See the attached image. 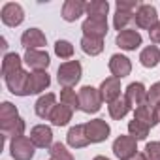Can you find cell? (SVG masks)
Returning a JSON list of instances; mask_svg holds the SVG:
<instances>
[{
	"label": "cell",
	"mask_w": 160,
	"mask_h": 160,
	"mask_svg": "<svg viewBox=\"0 0 160 160\" xmlns=\"http://www.w3.org/2000/svg\"><path fill=\"white\" fill-rule=\"evenodd\" d=\"M85 10H87V4L83 0H66L62 6V19L68 23H73L83 15Z\"/></svg>",
	"instance_id": "ac0fdd59"
},
{
	"label": "cell",
	"mask_w": 160,
	"mask_h": 160,
	"mask_svg": "<svg viewBox=\"0 0 160 160\" xmlns=\"http://www.w3.org/2000/svg\"><path fill=\"white\" fill-rule=\"evenodd\" d=\"M138 141L132 136H119L113 141V152L119 160H130L132 156H136L138 152Z\"/></svg>",
	"instance_id": "52a82bcc"
},
{
	"label": "cell",
	"mask_w": 160,
	"mask_h": 160,
	"mask_svg": "<svg viewBox=\"0 0 160 160\" xmlns=\"http://www.w3.org/2000/svg\"><path fill=\"white\" fill-rule=\"evenodd\" d=\"M143 154H145L147 160H160V141H151V143H147Z\"/></svg>",
	"instance_id": "d6a6232c"
},
{
	"label": "cell",
	"mask_w": 160,
	"mask_h": 160,
	"mask_svg": "<svg viewBox=\"0 0 160 160\" xmlns=\"http://www.w3.org/2000/svg\"><path fill=\"white\" fill-rule=\"evenodd\" d=\"M34 149L36 145L30 141V138L21 136V138H13L10 141V154L15 160H32L34 156Z\"/></svg>",
	"instance_id": "5b68a950"
},
{
	"label": "cell",
	"mask_w": 160,
	"mask_h": 160,
	"mask_svg": "<svg viewBox=\"0 0 160 160\" xmlns=\"http://www.w3.org/2000/svg\"><path fill=\"white\" fill-rule=\"evenodd\" d=\"M30 141L40 149H51L53 145V130L45 124H38L30 130Z\"/></svg>",
	"instance_id": "5bb4252c"
},
{
	"label": "cell",
	"mask_w": 160,
	"mask_h": 160,
	"mask_svg": "<svg viewBox=\"0 0 160 160\" xmlns=\"http://www.w3.org/2000/svg\"><path fill=\"white\" fill-rule=\"evenodd\" d=\"M0 130L4 138L12 139L25 134V121L19 117V111L12 102H2L0 106Z\"/></svg>",
	"instance_id": "7a4b0ae2"
},
{
	"label": "cell",
	"mask_w": 160,
	"mask_h": 160,
	"mask_svg": "<svg viewBox=\"0 0 160 160\" xmlns=\"http://www.w3.org/2000/svg\"><path fill=\"white\" fill-rule=\"evenodd\" d=\"M128 132H130V136L136 139V141H141V139H145L147 138V134H149V126H145L143 122H139V121H130L128 122Z\"/></svg>",
	"instance_id": "f1b7e54d"
},
{
	"label": "cell",
	"mask_w": 160,
	"mask_h": 160,
	"mask_svg": "<svg viewBox=\"0 0 160 160\" xmlns=\"http://www.w3.org/2000/svg\"><path fill=\"white\" fill-rule=\"evenodd\" d=\"M81 30H83V36H87V38L104 40L108 34V19L106 17H87Z\"/></svg>",
	"instance_id": "9c48e42d"
},
{
	"label": "cell",
	"mask_w": 160,
	"mask_h": 160,
	"mask_svg": "<svg viewBox=\"0 0 160 160\" xmlns=\"http://www.w3.org/2000/svg\"><path fill=\"white\" fill-rule=\"evenodd\" d=\"M108 109H109L111 119L121 121V119H122V117H126V113L130 111V106L126 104V100H124V98H117L115 102H111V104L108 106Z\"/></svg>",
	"instance_id": "83f0119b"
},
{
	"label": "cell",
	"mask_w": 160,
	"mask_h": 160,
	"mask_svg": "<svg viewBox=\"0 0 160 160\" xmlns=\"http://www.w3.org/2000/svg\"><path fill=\"white\" fill-rule=\"evenodd\" d=\"M81 49H83V53H87V55H91V57H96V55H100V53L104 51V40L83 36V40H81Z\"/></svg>",
	"instance_id": "d4e9b609"
},
{
	"label": "cell",
	"mask_w": 160,
	"mask_h": 160,
	"mask_svg": "<svg viewBox=\"0 0 160 160\" xmlns=\"http://www.w3.org/2000/svg\"><path fill=\"white\" fill-rule=\"evenodd\" d=\"M0 19L6 27H19L25 21V12L21 8V4L17 2H8L2 6V12H0Z\"/></svg>",
	"instance_id": "30bf717a"
},
{
	"label": "cell",
	"mask_w": 160,
	"mask_h": 160,
	"mask_svg": "<svg viewBox=\"0 0 160 160\" xmlns=\"http://www.w3.org/2000/svg\"><path fill=\"white\" fill-rule=\"evenodd\" d=\"M60 104H66L72 109H79V94H75L73 89H62L60 91Z\"/></svg>",
	"instance_id": "4dcf8cb0"
},
{
	"label": "cell",
	"mask_w": 160,
	"mask_h": 160,
	"mask_svg": "<svg viewBox=\"0 0 160 160\" xmlns=\"http://www.w3.org/2000/svg\"><path fill=\"white\" fill-rule=\"evenodd\" d=\"M55 106H57V96L53 92H47V94H43V96L38 98L34 109H36V115L40 119H49L51 113H53V109H55Z\"/></svg>",
	"instance_id": "44dd1931"
},
{
	"label": "cell",
	"mask_w": 160,
	"mask_h": 160,
	"mask_svg": "<svg viewBox=\"0 0 160 160\" xmlns=\"http://www.w3.org/2000/svg\"><path fill=\"white\" fill-rule=\"evenodd\" d=\"M85 134H87L91 143H100V141H106L109 138L111 128L104 119H92V121L85 122Z\"/></svg>",
	"instance_id": "8992f818"
},
{
	"label": "cell",
	"mask_w": 160,
	"mask_h": 160,
	"mask_svg": "<svg viewBox=\"0 0 160 160\" xmlns=\"http://www.w3.org/2000/svg\"><path fill=\"white\" fill-rule=\"evenodd\" d=\"M100 94H102L104 102H108V104H111L117 98H121V79H117L113 75L104 79L102 85H100Z\"/></svg>",
	"instance_id": "2e32d148"
},
{
	"label": "cell",
	"mask_w": 160,
	"mask_h": 160,
	"mask_svg": "<svg viewBox=\"0 0 160 160\" xmlns=\"http://www.w3.org/2000/svg\"><path fill=\"white\" fill-rule=\"evenodd\" d=\"M139 6L141 4H138V0H117V4H115V8H119V10H130V12H134Z\"/></svg>",
	"instance_id": "e575fe53"
},
{
	"label": "cell",
	"mask_w": 160,
	"mask_h": 160,
	"mask_svg": "<svg viewBox=\"0 0 160 160\" xmlns=\"http://www.w3.org/2000/svg\"><path fill=\"white\" fill-rule=\"evenodd\" d=\"M25 64L28 68H32L34 72H45L47 66L51 64V60H49L47 51H42V49H27V53H25Z\"/></svg>",
	"instance_id": "7c38bea8"
},
{
	"label": "cell",
	"mask_w": 160,
	"mask_h": 160,
	"mask_svg": "<svg viewBox=\"0 0 160 160\" xmlns=\"http://www.w3.org/2000/svg\"><path fill=\"white\" fill-rule=\"evenodd\" d=\"M57 79L62 89H72L79 83L81 79V62L79 60H68V62H62L58 66V72H57Z\"/></svg>",
	"instance_id": "3957f363"
},
{
	"label": "cell",
	"mask_w": 160,
	"mask_h": 160,
	"mask_svg": "<svg viewBox=\"0 0 160 160\" xmlns=\"http://www.w3.org/2000/svg\"><path fill=\"white\" fill-rule=\"evenodd\" d=\"M49 156H51V160H75L72 156V152L62 143H53L49 149Z\"/></svg>",
	"instance_id": "f546056e"
},
{
	"label": "cell",
	"mask_w": 160,
	"mask_h": 160,
	"mask_svg": "<svg viewBox=\"0 0 160 160\" xmlns=\"http://www.w3.org/2000/svg\"><path fill=\"white\" fill-rule=\"evenodd\" d=\"M136 25L139 28H145V30H151L156 23H158V15H156V8L151 6V4H141L138 10H136V17H134Z\"/></svg>",
	"instance_id": "8fae6325"
},
{
	"label": "cell",
	"mask_w": 160,
	"mask_h": 160,
	"mask_svg": "<svg viewBox=\"0 0 160 160\" xmlns=\"http://www.w3.org/2000/svg\"><path fill=\"white\" fill-rule=\"evenodd\" d=\"M89 17H108L109 12V2L108 0H92V2H87V10Z\"/></svg>",
	"instance_id": "484cf974"
},
{
	"label": "cell",
	"mask_w": 160,
	"mask_h": 160,
	"mask_svg": "<svg viewBox=\"0 0 160 160\" xmlns=\"http://www.w3.org/2000/svg\"><path fill=\"white\" fill-rule=\"evenodd\" d=\"M134 119H136V121H139V122H143V124H145V126H149V128H152V126H156V124L160 122V117H158L156 109H154V108H151L149 104H145V106L138 108V109L134 111Z\"/></svg>",
	"instance_id": "7402d4cb"
},
{
	"label": "cell",
	"mask_w": 160,
	"mask_h": 160,
	"mask_svg": "<svg viewBox=\"0 0 160 160\" xmlns=\"http://www.w3.org/2000/svg\"><path fill=\"white\" fill-rule=\"evenodd\" d=\"M79 94V109L85 111V113H96L100 111L102 108V94H100V89H94V87H83L81 91L77 92Z\"/></svg>",
	"instance_id": "277c9868"
},
{
	"label": "cell",
	"mask_w": 160,
	"mask_h": 160,
	"mask_svg": "<svg viewBox=\"0 0 160 160\" xmlns=\"http://www.w3.org/2000/svg\"><path fill=\"white\" fill-rule=\"evenodd\" d=\"M154 109H156V113H158V117H160V104H158V106H156Z\"/></svg>",
	"instance_id": "f35d334b"
},
{
	"label": "cell",
	"mask_w": 160,
	"mask_h": 160,
	"mask_svg": "<svg viewBox=\"0 0 160 160\" xmlns=\"http://www.w3.org/2000/svg\"><path fill=\"white\" fill-rule=\"evenodd\" d=\"M49 83H51V77L47 72H32L28 75V83H27V96L43 92L49 87Z\"/></svg>",
	"instance_id": "4fadbf2b"
},
{
	"label": "cell",
	"mask_w": 160,
	"mask_h": 160,
	"mask_svg": "<svg viewBox=\"0 0 160 160\" xmlns=\"http://www.w3.org/2000/svg\"><path fill=\"white\" fill-rule=\"evenodd\" d=\"M147 104L151 108H156L160 104V83H154L149 89V92H147Z\"/></svg>",
	"instance_id": "836d02e7"
},
{
	"label": "cell",
	"mask_w": 160,
	"mask_h": 160,
	"mask_svg": "<svg viewBox=\"0 0 160 160\" xmlns=\"http://www.w3.org/2000/svg\"><path fill=\"white\" fill-rule=\"evenodd\" d=\"M130 160H147V158H145V154H141V152H138V154H136V156H132Z\"/></svg>",
	"instance_id": "8d00e7d4"
},
{
	"label": "cell",
	"mask_w": 160,
	"mask_h": 160,
	"mask_svg": "<svg viewBox=\"0 0 160 160\" xmlns=\"http://www.w3.org/2000/svg\"><path fill=\"white\" fill-rule=\"evenodd\" d=\"M66 141H68V145L73 147V149L87 147L91 141H89V138H87V134H85V124H75V126H72V128L68 130V134H66Z\"/></svg>",
	"instance_id": "ffe728a7"
},
{
	"label": "cell",
	"mask_w": 160,
	"mask_h": 160,
	"mask_svg": "<svg viewBox=\"0 0 160 160\" xmlns=\"http://www.w3.org/2000/svg\"><path fill=\"white\" fill-rule=\"evenodd\" d=\"M21 43H23L25 49H40L47 43V38L40 28H28V30L23 32Z\"/></svg>",
	"instance_id": "d6986e66"
},
{
	"label": "cell",
	"mask_w": 160,
	"mask_h": 160,
	"mask_svg": "<svg viewBox=\"0 0 160 160\" xmlns=\"http://www.w3.org/2000/svg\"><path fill=\"white\" fill-rule=\"evenodd\" d=\"M109 72L113 73V77H117V79H122V77H126V75H130V72H132V62L124 57V55H113L111 58H109Z\"/></svg>",
	"instance_id": "e0dca14e"
},
{
	"label": "cell",
	"mask_w": 160,
	"mask_h": 160,
	"mask_svg": "<svg viewBox=\"0 0 160 160\" xmlns=\"http://www.w3.org/2000/svg\"><path fill=\"white\" fill-rule=\"evenodd\" d=\"M149 38H151V42L152 43H160V21L149 30Z\"/></svg>",
	"instance_id": "d590c367"
},
{
	"label": "cell",
	"mask_w": 160,
	"mask_h": 160,
	"mask_svg": "<svg viewBox=\"0 0 160 160\" xmlns=\"http://www.w3.org/2000/svg\"><path fill=\"white\" fill-rule=\"evenodd\" d=\"M115 43H117L121 49H124V51H136V49L141 45V34H139L138 30L126 28V30H122V32L117 34Z\"/></svg>",
	"instance_id": "9a60e30c"
},
{
	"label": "cell",
	"mask_w": 160,
	"mask_h": 160,
	"mask_svg": "<svg viewBox=\"0 0 160 160\" xmlns=\"http://www.w3.org/2000/svg\"><path fill=\"white\" fill-rule=\"evenodd\" d=\"M72 115H73V109H72L70 106L58 104V106H55V109H53L49 121H51L55 126H66V124L72 121Z\"/></svg>",
	"instance_id": "603a6c76"
},
{
	"label": "cell",
	"mask_w": 160,
	"mask_h": 160,
	"mask_svg": "<svg viewBox=\"0 0 160 160\" xmlns=\"http://www.w3.org/2000/svg\"><path fill=\"white\" fill-rule=\"evenodd\" d=\"M139 62L145 68H154L160 62V49L156 45H147L141 53H139Z\"/></svg>",
	"instance_id": "cb8c5ba5"
},
{
	"label": "cell",
	"mask_w": 160,
	"mask_h": 160,
	"mask_svg": "<svg viewBox=\"0 0 160 160\" xmlns=\"http://www.w3.org/2000/svg\"><path fill=\"white\" fill-rule=\"evenodd\" d=\"M92 160H109V158H108V156H94Z\"/></svg>",
	"instance_id": "74e56055"
},
{
	"label": "cell",
	"mask_w": 160,
	"mask_h": 160,
	"mask_svg": "<svg viewBox=\"0 0 160 160\" xmlns=\"http://www.w3.org/2000/svg\"><path fill=\"white\" fill-rule=\"evenodd\" d=\"M55 55H57L58 58H72V55H73V45H72L70 42H66V40H58V42L55 43Z\"/></svg>",
	"instance_id": "1f68e13d"
},
{
	"label": "cell",
	"mask_w": 160,
	"mask_h": 160,
	"mask_svg": "<svg viewBox=\"0 0 160 160\" xmlns=\"http://www.w3.org/2000/svg\"><path fill=\"white\" fill-rule=\"evenodd\" d=\"M2 75L4 81L10 89V92L17 96H27V83H28V75L23 70V60L17 53H6L2 60Z\"/></svg>",
	"instance_id": "6da1fadb"
},
{
	"label": "cell",
	"mask_w": 160,
	"mask_h": 160,
	"mask_svg": "<svg viewBox=\"0 0 160 160\" xmlns=\"http://www.w3.org/2000/svg\"><path fill=\"white\" fill-rule=\"evenodd\" d=\"M147 89H145V85L143 83H130L128 87H126V92H124V100H126V104L136 111L138 108H141V106H145L147 104Z\"/></svg>",
	"instance_id": "ba28073f"
},
{
	"label": "cell",
	"mask_w": 160,
	"mask_h": 160,
	"mask_svg": "<svg viewBox=\"0 0 160 160\" xmlns=\"http://www.w3.org/2000/svg\"><path fill=\"white\" fill-rule=\"evenodd\" d=\"M136 15H134V12H130V10H115V15H113V27L119 30V32H122V30H126V25L134 19Z\"/></svg>",
	"instance_id": "4316f807"
}]
</instances>
